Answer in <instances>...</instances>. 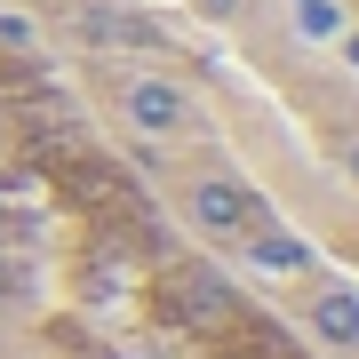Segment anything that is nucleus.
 <instances>
[{"label":"nucleus","mask_w":359,"mask_h":359,"mask_svg":"<svg viewBox=\"0 0 359 359\" xmlns=\"http://www.w3.org/2000/svg\"><path fill=\"white\" fill-rule=\"evenodd\" d=\"M184 208H192V224H200V231H216V240H240V231H256V224H264V200L248 192V184H231V176H200Z\"/></svg>","instance_id":"1"},{"label":"nucleus","mask_w":359,"mask_h":359,"mask_svg":"<svg viewBox=\"0 0 359 359\" xmlns=\"http://www.w3.org/2000/svg\"><path fill=\"white\" fill-rule=\"evenodd\" d=\"M295 16H304V32H335V8H327V0H295Z\"/></svg>","instance_id":"6"},{"label":"nucleus","mask_w":359,"mask_h":359,"mask_svg":"<svg viewBox=\"0 0 359 359\" xmlns=\"http://www.w3.org/2000/svg\"><path fill=\"white\" fill-rule=\"evenodd\" d=\"M240 256H248V264H264V271H280V280H295V271H311V248L295 240V231H271V224L240 231Z\"/></svg>","instance_id":"3"},{"label":"nucleus","mask_w":359,"mask_h":359,"mask_svg":"<svg viewBox=\"0 0 359 359\" xmlns=\"http://www.w3.org/2000/svg\"><path fill=\"white\" fill-rule=\"evenodd\" d=\"M344 56H351V65H359V32H351V40H344Z\"/></svg>","instance_id":"7"},{"label":"nucleus","mask_w":359,"mask_h":359,"mask_svg":"<svg viewBox=\"0 0 359 359\" xmlns=\"http://www.w3.org/2000/svg\"><path fill=\"white\" fill-rule=\"evenodd\" d=\"M311 327H320L327 335V344H359V295L351 287H320V295H311Z\"/></svg>","instance_id":"5"},{"label":"nucleus","mask_w":359,"mask_h":359,"mask_svg":"<svg viewBox=\"0 0 359 359\" xmlns=\"http://www.w3.org/2000/svg\"><path fill=\"white\" fill-rule=\"evenodd\" d=\"M351 168H359V152H351Z\"/></svg>","instance_id":"8"},{"label":"nucleus","mask_w":359,"mask_h":359,"mask_svg":"<svg viewBox=\"0 0 359 359\" xmlns=\"http://www.w3.org/2000/svg\"><path fill=\"white\" fill-rule=\"evenodd\" d=\"M120 112H128V128H136V136H176L192 104H184V88H176V80L136 72V80H120Z\"/></svg>","instance_id":"2"},{"label":"nucleus","mask_w":359,"mask_h":359,"mask_svg":"<svg viewBox=\"0 0 359 359\" xmlns=\"http://www.w3.org/2000/svg\"><path fill=\"white\" fill-rule=\"evenodd\" d=\"M176 304L192 311V320H224L231 287H224V271H208V264H176Z\"/></svg>","instance_id":"4"}]
</instances>
